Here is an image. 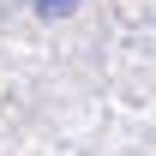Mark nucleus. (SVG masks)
I'll use <instances>...</instances> for the list:
<instances>
[{
    "instance_id": "obj_1",
    "label": "nucleus",
    "mask_w": 156,
    "mask_h": 156,
    "mask_svg": "<svg viewBox=\"0 0 156 156\" xmlns=\"http://www.w3.org/2000/svg\"><path fill=\"white\" fill-rule=\"evenodd\" d=\"M72 6H84V0H36V12H48V18H60V12H72Z\"/></svg>"
}]
</instances>
